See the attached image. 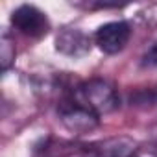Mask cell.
<instances>
[{
    "label": "cell",
    "instance_id": "6da1fadb",
    "mask_svg": "<svg viewBox=\"0 0 157 157\" xmlns=\"http://www.w3.org/2000/svg\"><path fill=\"white\" fill-rule=\"evenodd\" d=\"M78 104L85 105L100 118L117 111L120 105V96L117 87L104 78H91L87 82L78 83L68 93Z\"/></svg>",
    "mask_w": 157,
    "mask_h": 157
},
{
    "label": "cell",
    "instance_id": "7a4b0ae2",
    "mask_svg": "<svg viewBox=\"0 0 157 157\" xmlns=\"http://www.w3.org/2000/svg\"><path fill=\"white\" fill-rule=\"evenodd\" d=\"M139 146L140 144L135 139L126 135H117L89 144L74 146L61 157H133Z\"/></svg>",
    "mask_w": 157,
    "mask_h": 157
},
{
    "label": "cell",
    "instance_id": "3957f363",
    "mask_svg": "<svg viewBox=\"0 0 157 157\" xmlns=\"http://www.w3.org/2000/svg\"><path fill=\"white\" fill-rule=\"evenodd\" d=\"M57 115H59V120L61 124L72 131V133H91L94 131L98 126H100V117L94 115L91 109H87L85 105L78 104L70 94H67L59 105H57Z\"/></svg>",
    "mask_w": 157,
    "mask_h": 157
},
{
    "label": "cell",
    "instance_id": "277c9868",
    "mask_svg": "<svg viewBox=\"0 0 157 157\" xmlns=\"http://www.w3.org/2000/svg\"><path fill=\"white\" fill-rule=\"evenodd\" d=\"M131 33H133V30L128 21H111V22L102 24L94 32L93 39H94V44L104 54L115 56L128 46Z\"/></svg>",
    "mask_w": 157,
    "mask_h": 157
},
{
    "label": "cell",
    "instance_id": "5b68a950",
    "mask_svg": "<svg viewBox=\"0 0 157 157\" xmlns=\"http://www.w3.org/2000/svg\"><path fill=\"white\" fill-rule=\"evenodd\" d=\"M11 26L22 35L33 39H41L50 32V21L46 13L32 4H22L11 13Z\"/></svg>",
    "mask_w": 157,
    "mask_h": 157
},
{
    "label": "cell",
    "instance_id": "8992f818",
    "mask_svg": "<svg viewBox=\"0 0 157 157\" xmlns=\"http://www.w3.org/2000/svg\"><path fill=\"white\" fill-rule=\"evenodd\" d=\"M94 39L80 28H63L56 35V50L68 57H83L91 52Z\"/></svg>",
    "mask_w": 157,
    "mask_h": 157
},
{
    "label": "cell",
    "instance_id": "52a82bcc",
    "mask_svg": "<svg viewBox=\"0 0 157 157\" xmlns=\"http://www.w3.org/2000/svg\"><path fill=\"white\" fill-rule=\"evenodd\" d=\"M15 56H17L15 39L11 37L10 32H4L0 37V67H2V72H8L13 67Z\"/></svg>",
    "mask_w": 157,
    "mask_h": 157
},
{
    "label": "cell",
    "instance_id": "ba28073f",
    "mask_svg": "<svg viewBox=\"0 0 157 157\" xmlns=\"http://www.w3.org/2000/svg\"><path fill=\"white\" fill-rule=\"evenodd\" d=\"M140 65L144 68H157V43H153V44L148 46V50L142 54Z\"/></svg>",
    "mask_w": 157,
    "mask_h": 157
},
{
    "label": "cell",
    "instance_id": "9c48e42d",
    "mask_svg": "<svg viewBox=\"0 0 157 157\" xmlns=\"http://www.w3.org/2000/svg\"><path fill=\"white\" fill-rule=\"evenodd\" d=\"M133 157H157V142L139 146V150L135 151Z\"/></svg>",
    "mask_w": 157,
    "mask_h": 157
}]
</instances>
